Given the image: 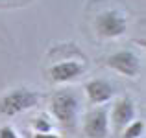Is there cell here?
Wrapping results in <instances>:
<instances>
[{"label":"cell","instance_id":"6da1fadb","mask_svg":"<svg viewBox=\"0 0 146 138\" xmlns=\"http://www.w3.org/2000/svg\"><path fill=\"white\" fill-rule=\"evenodd\" d=\"M78 110H80V99L74 90L63 89L54 92L52 99H50V112L63 127L68 129L74 127L76 120H78Z\"/></svg>","mask_w":146,"mask_h":138},{"label":"cell","instance_id":"7a4b0ae2","mask_svg":"<svg viewBox=\"0 0 146 138\" xmlns=\"http://www.w3.org/2000/svg\"><path fill=\"white\" fill-rule=\"evenodd\" d=\"M37 103H39V94L26 89V87H21V89H15V90L7 92L6 96H2V99H0V112L4 116L11 118L28 109H33Z\"/></svg>","mask_w":146,"mask_h":138},{"label":"cell","instance_id":"3957f363","mask_svg":"<svg viewBox=\"0 0 146 138\" xmlns=\"http://www.w3.org/2000/svg\"><path fill=\"white\" fill-rule=\"evenodd\" d=\"M94 30L104 39H117L124 35L128 30V20L118 9H106L96 15L94 18Z\"/></svg>","mask_w":146,"mask_h":138},{"label":"cell","instance_id":"277c9868","mask_svg":"<svg viewBox=\"0 0 146 138\" xmlns=\"http://www.w3.org/2000/svg\"><path fill=\"white\" fill-rule=\"evenodd\" d=\"M106 64L111 70L118 72L126 78H137L141 74V59L137 57V53L129 52V50H120V52L111 53Z\"/></svg>","mask_w":146,"mask_h":138},{"label":"cell","instance_id":"5b68a950","mask_svg":"<svg viewBox=\"0 0 146 138\" xmlns=\"http://www.w3.org/2000/svg\"><path fill=\"white\" fill-rule=\"evenodd\" d=\"M83 133L87 138H106L109 133V120L106 109H94L83 118Z\"/></svg>","mask_w":146,"mask_h":138},{"label":"cell","instance_id":"8992f818","mask_svg":"<svg viewBox=\"0 0 146 138\" xmlns=\"http://www.w3.org/2000/svg\"><path fill=\"white\" fill-rule=\"evenodd\" d=\"M85 72V66L78 61H59L48 68V78L52 83H68L78 79Z\"/></svg>","mask_w":146,"mask_h":138},{"label":"cell","instance_id":"52a82bcc","mask_svg":"<svg viewBox=\"0 0 146 138\" xmlns=\"http://www.w3.org/2000/svg\"><path fill=\"white\" fill-rule=\"evenodd\" d=\"M83 87H85V94L89 98V101L94 103V105H102V103L109 101L115 94L113 85L106 79H91Z\"/></svg>","mask_w":146,"mask_h":138},{"label":"cell","instance_id":"ba28073f","mask_svg":"<svg viewBox=\"0 0 146 138\" xmlns=\"http://www.w3.org/2000/svg\"><path fill=\"white\" fill-rule=\"evenodd\" d=\"M111 118H113V124L117 125L118 129L126 127L129 122H133L135 120V103H133V99L128 98V96L120 98L117 103H115Z\"/></svg>","mask_w":146,"mask_h":138},{"label":"cell","instance_id":"9c48e42d","mask_svg":"<svg viewBox=\"0 0 146 138\" xmlns=\"http://www.w3.org/2000/svg\"><path fill=\"white\" fill-rule=\"evenodd\" d=\"M143 133H144V122L133 120L126 125L124 133H122V138H139V136H143Z\"/></svg>","mask_w":146,"mask_h":138},{"label":"cell","instance_id":"30bf717a","mask_svg":"<svg viewBox=\"0 0 146 138\" xmlns=\"http://www.w3.org/2000/svg\"><path fill=\"white\" fill-rule=\"evenodd\" d=\"M32 125H33V129H35V133H52V124H50V120L46 118V114L37 116Z\"/></svg>","mask_w":146,"mask_h":138},{"label":"cell","instance_id":"8fae6325","mask_svg":"<svg viewBox=\"0 0 146 138\" xmlns=\"http://www.w3.org/2000/svg\"><path fill=\"white\" fill-rule=\"evenodd\" d=\"M0 138H19V135L9 127V125H6V127L0 129Z\"/></svg>","mask_w":146,"mask_h":138},{"label":"cell","instance_id":"7c38bea8","mask_svg":"<svg viewBox=\"0 0 146 138\" xmlns=\"http://www.w3.org/2000/svg\"><path fill=\"white\" fill-rule=\"evenodd\" d=\"M33 138H59L56 133H35Z\"/></svg>","mask_w":146,"mask_h":138}]
</instances>
